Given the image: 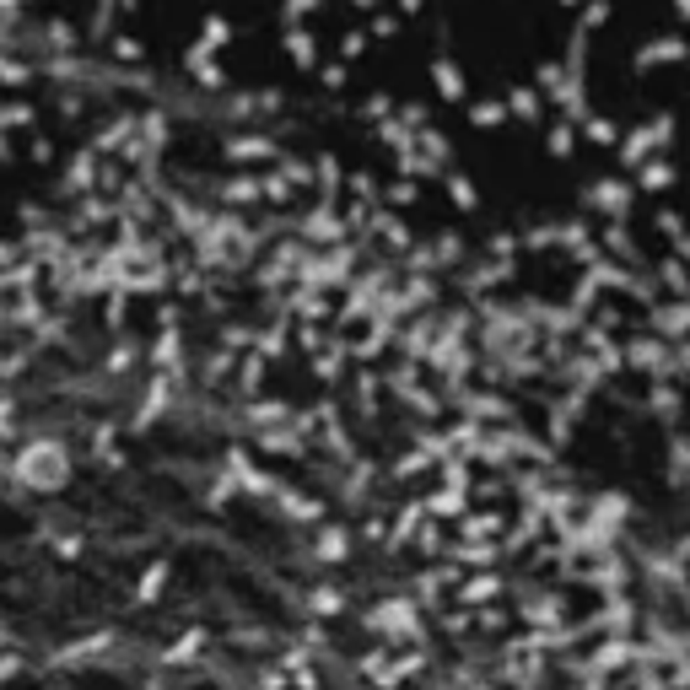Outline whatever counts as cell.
<instances>
[{
  "instance_id": "6da1fadb",
  "label": "cell",
  "mask_w": 690,
  "mask_h": 690,
  "mask_svg": "<svg viewBox=\"0 0 690 690\" xmlns=\"http://www.w3.org/2000/svg\"><path fill=\"white\" fill-rule=\"evenodd\" d=\"M11 480H16V486H27V491L54 497V491H65V486H70V459H65V448H59V443H32L27 453H16Z\"/></svg>"
},
{
  "instance_id": "7a4b0ae2",
  "label": "cell",
  "mask_w": 690,
  "mask_h": 690,
  "mask_svg": "<svg viewBox=\"0 0 690 690\" xmlns=\"http://www.w3.org/2000/svg\"><path fill=\"white\" fill-rule=\"evenodd\" d=\"M119 648H124V637H119L113 626H103V632H86V637H70L65 648H54V653L43 659V669H54V675H59V669H97V664L108 669V659H113Z\"/></svg>"
},
{
  "instance_id": "3957f363",
  "label": "cell",
  "mask_w": 690,
  "mask_h": 690,
  "mask_svg": "<svg viewBox=\"0 0 690 690\" xmlns=\"http://www.w3.org/2000/svg\"><path fill=\"white\" fill-rule=\"evenodd\" d=\"M362 626L372 632V637H389V642H416L421 637V626H416V599H383V605H372V610H362Z\"/></svg>"
},
{
  "instance_id": "277c9868",
  "label": "cell",
  "mask_w": 690,
  "mask_h": 690,
  "mask_svg": "<svg viewBox=\"0 0 690 690\" xmlns=\"http://www.w3.org/2000/svg\"><path fill=\"white\" fill-rule=\"evenodd\" d=\"M211 648H216V637H211L205 626H189V632H178L167 648H157V669H167V675H178V669H200V664L211 659Z\"/></svg>"
},
{
  "instance_id": "5b68a950",
  "label": "cell",
  "mask_w": 690,
  "mask_h": 690,
  "mask_svg": "<svg viewBox=\"0 0 690 690\" xmlns=\"http://www.w3.org/2000/svg\"><path fill=\"white\" fill-rule=\"evenodd\" d=\"M345 610H351V594L335 588V583H318V588L302 594V621H340Z\"/></svg>"
},
{
  "instance_id": "8992f818",
  "label": "cell",
  "mask_w": 690,
  "mask_h": 690,
  "mask_svg": "<svg viewBox=\"0 0 690 690\" xmlns=\"http://www.w3.org/2000/svg\"><path fill=\"white\" fill-rule=\"evenodd\" d=\"M313 561H318V567H340V561H351V529H345V524H329V529L313 540Z\"/></svg>"
},
{
  "instance_id": "52a82bcc",
  "label": "cell",
  "mask_w": 690,
  "mask_h": 690,
  "mask_svg": "<svg viewBox=\"0 0 690 690\" xmlns=\"http://www.w3.org/2000/svg\"><path fill=\"white\" fill-rule=\"evenodd\" d=\"M167 578H173V561H151V567H146V578L135 583V605H130V610H151V605L162 599Z\"/></svg>"
},
{
  "instance_id": "ba28073f",
  "label": "cell",
  "mask_w": 690,
  "mask_h": 690,
  "mask_svg": "<svg viewBox=\"0 0 690 690\" xmlns=\"http://www.w3.org/2000/svg\"><path fill=\"white\" fill-rule=\"evenodd\" d=\"M22 675H27V653L22 648H0V690L11 680H22Z\"/></svg>"
},
{
  "instance_id": "9c48e42d",
  "label": "cell",
  "mask_w": 690,
  "mask_h": 690,
  "mask_svg": "<svg viewBox=\"0 0 690 690\" xmlns=\"http://www.w3.org/2000/svg\"><path fill=\"white\" fill-rule=\"evenodd\" d=\"M254 690H291V680H286L281 664H264V669L254 675Z\"/></svg>"
}]
</instances>
